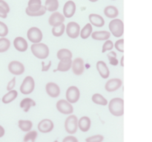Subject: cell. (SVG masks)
<instances>
[{
	"instance_id": "836d02e7",
	"label": "cell",
	"mask_w": 152,
	"mask_h": 142,
	"mask_svg": "<svg viewBox=\"0 0 152 142\" xmlns=\"http://www.w3.org/2000/svg\"><path fill=\"white\" fill-rule=\"evenodd\" d=\"M65 31V25L62 24L61 25L56 27H53L52 28V34L55 37H60L64 34Z\"/></svg>"
},
{
	"instance_id": "2e32d148",
	"label": "cell",
	"mask_w": 152,
	"mask_h": 142,
	"mask_svg": "<svg viewBox=\"0 0 152 142\" xmlns=\"http://www.w3.org/2000/svg\"><path fill=\"white\" fill-rule=\"evenodd\" d=\"M13 46L19 52H25L28 48V41L23 37L18 36L13 40Z\"/></svg>"
},
{
	"instance_id": "f35d334b",
	"label": "cell",
	"mask_w": 152,
	"mask_h": 142,
	"mask_svg": "<svg viewBox=\"0 0 152 142\" xmlns=\"http://www.w3.org/2000/svg\"><path fill=\"white\" fill-rule=\"evenodd\" d=\"M8 28L4 22L0 21V37H5L8 34Z\"/></svg>"
},
{
	"instance_id": "c3c4849f",
	"label": "cell",
	"mask_w": 152,
	"mask_h": 142,
	"mask_svg": "<svg viewBox=\"0 0 152 142\" xmlns=\"http://www.w3.org/2000/svg\"><path fill=\"white\" fill-rule=\"evenodd\" d=\"M90 1H91V2H96V1H97L98 0H89Z\"/></svg>"
},
{
	"instance_id": "4316f807",
	"label": "cell",
	"mask_w": 152,
	"mask_h": 142,
	"mask_svg": "<svg viewBox=\"0 0 152 142\" xmlns=\"http://www.w3.org/2000/svg\"><path fill=\"white\" fill-rule=\"evenodd\" d=\"M91 100L94 104L101 105V106H106L108 104V100L102 95L99 94V93L94 94L91 97Z\"/></svg>"
},
{
	"instance_id": "bcb514c9",
	"label": "cell",
	"mask_w": 152,
	"mask_h": 142,
	"mask_svg": "<svg viewBox=\"0 0 152 142\" xmlns=\"http://www.w3.org/2000/svg\"><path fill=\"white\" fill-rule=\"evenodd\" d=\"M4 134H5V130H4V127L0 125V138L3 137L4 135Z\"/></svg>"
},
{
	"instance_id": "d6a6232c",
	"label": "cell",
	"mask_w": 152,
	"mask_h": 142,
	"mask_svg": "<svg viewBox=\"0 0 152 142\" xmlns=\"http://www.w3.org/2000/svg\"><path fill=\"white\" fill-rule=\"evenodd\" d=\"M38 136V133L36 130H30L29 132H27L23 138L24 142H35Z\"/></svg>"
},
{
	"instance_id": "d6986e66",
	"label": "cell",
	"mask_w": 152,
	"mask_h": 142,
	"mask_svg": "<svg viewBox=\"0 0 152 142\" xmlns=\"http://www.w3.org/2000/svg\"><path fill=\"white\" fill-rule=\"evenodd\" d=\"M91 126V121L88 116H83L78 120V128L83 133L88 132Z\"/></svg>"
},
{
	"instance_id": "5bb4252c",
	"label": "cell",
	"mask_w": 152,
	"mask_h": 142,
	"mask_svg": "<svg viewBox=\"0 0 152 142\" xmlns=\"http://www.w3.org/2000/svg\"><path fill=\"white\" fill-rule=\"evenodd\" d=\"M45 91L51 98H57L60 95V87L54 82H48L45 85Z\"/></svg>"
},
{
	"instance_id": "30bf717a",
	"label": "cell",
	"mask_w": 152,
	"mask_h": 142,
	"mask_svg": "<svg viewBox=\"0 0 152 142\" xmlns=\"http://www.w3.org/2000/svg\"><path fill=\"white\" fill-rule=\"evenodd\" d=\"M80 26L75 22H71L65 27V31L68 37L71 38H77L80 34Z\"/></svg>"
},
{
	"instance_id": "b9f144b4",
	"label": "cell",
	"mask_w": 152,
	"mask_h": 142,
	"mask_svg": "<svg viewBox=\"0 0 152 142\" xmlns=\"http://www.w3.org/2000/svg\"><path fill=\"white\" fill-rule=\"evenodd\" d=\"M62 142H79L78 139L76 137L72 135H68L66 136L65 138H64V139L62 140Z\"/></svg>"
},
{
	"instance_id": "d590c367",
	"label": "cell",
	"mask_w": 152,
	"mask_h": 142,
	"mask_svg": "<svg viewBox=\"0 0 152 142\" xmlns=\"http://www.w3.org/2000/svg\"><path fill=\"white\" fill-rule=\"evenodd\" d=\"M107 56L108 58V60H109L110 64L113 66H117L118 64V60L117 59V53L114 51L110 52L109 53L107 54Z\"/></svg>"
},
{
	"instance_id": "4fadbf2b",
	"label": "cell",
	"mask_w": 152,
	"mask_h": 142,
	"mask_svg": "<svg viewBox=\"0 0 152 142\" xmlns=\"http://www.w3.org/2000/svg\"><path fill=\"white\" fill-rule=\"evenodd\" d=\"M54 128V124L53 121L48 118L42 119L38 124V130L42 133H48L51 132Z\"/></svg>"
},
{
	"instance_id": "7c38bea8",
	"label": "cell",
	"mask_w": 152,
	"mask_h": 142,
	"mask_svg": "<svg viewBox=\"0 0 152 142\" xmlns=\"http://www.w3.org/2000/svg\"><path fill=\"white\" fill-rule=\"evenodd\" d=\"M122 84H123V81L120 78H111L105 83V89L106 91L111 93V92H114L119 90L121 87Z\"/></svg>"
},
{
	"instance_id": "ac0fdd59",
	"label": "cell",
	"mask_w": 152,
	"mask_h": 142,
	"mask_svg": "<svg viewBox=\"0 0 152 142\" xmlns=\"http://www.w3.org/2000/svg\"><path fill=\"white\" fill-rule=\"evenodd\" d=\"M96 69H97L99 75L102 78L105 79V78H108L109 77V68L104 61H99V62H96Z\"/></svg>"
},
{
	"instance_id": "f1b7e54d",
	"label": "cell",
	"mask_w": 152,
	"mask_h": 142,
	"mask_svg": "<svg viewBox=\"0 0 152 142\" xmlns=\"http://www.w3.org/2000/svg\"><path fill=\"white\" fill-rule=\"evenodd\" d=\"M59 1L58 0H46L45 7L49 12H56L59 8Z\"/></svg>"
},
{
	"instance_id": "44dd1931",
	"label": "cell",
	"mask_w": 152,
	"mask_h": 142,
	"mask_svg": "<svg viewBox=\"0 0 152 142\" xmlns=\"http://www.w3.org/2000/svg\"><path fill=\"white\" fill-rule=\"evenodd\" d=\"M110 36H111V33L107 30L94 31L91 34L92 38L96 41H106L109 39Z\"/></svg>"
},
{
	"instance_id": "277c9868",
	"label": "cell",
	"mask_w": 152,
	"mask_h": 142,
	"mask_svg": "<svg viewBox=\"0 0 152 142\" xmlns=\"http://www.w3.org/2000/svg\"><path fill=\"white\" fill-rule=\"evenodd\" d=\"M34 89H35V81L32 76L28 75L24 78L19 90L23 95H29L34 92Z\"/></svg>"
},
{
	"instance_id": "f546056e",
	"label": "cell",
	"mask_w": 152,
	"mask_h": 142,
	"mask_svg": "<svg viewBox=\"0 0 152 142\" xmlns=\"http://www.w3.org/2000/svg\"><path fill=\"white\" fill-rule=\"evenodd\" d=\"M19 129L23 132H29L33 127L32 121L30 120H19L18 121Z\"/></svg>"
},
{
	"instance_id": "ab89813d",
	"label": "cell",
	"mask_w": 152,
	"mask_h": 142,
	"mask_svg": "<svg viewBox=\"0 0 152 142\" xmlns=\"http://www.w3.org/2000/svg\"><path fill=\"white\" fill-rule=\"evenodd\" d=\"M114 45L117 51L120 52V53H123L124 52V39L121 38V39L117 40Z\"/></svg>"
},
{
	"instance_id": "3957f363",
	"label": "cell",
	"mask_w": 152,
	"mask_h": 142,
	"mask_svg": "<svg viewBox=\"0 0 152 142\" xmlns=\"http://www.w3.org/2000/svg\"><path fill=\"white\" fill-rule=\"evenodd\" d=\"M110 33L115 37H121L124 33V24L121 19H114L110 22Z\"/></svg>"
},
{
	"instance_id": "f6af8a7d",
	"label": "cell",
	"mask_w": 152,
	"mask_h": 142,
	"mask_svg": "<svg viewBox=\"0 0 152 142\" xmlns=\"http://www.w3.org/2000/svg\"><path fill=\"white\" fill-rule=\"evenodd\" d=\"M42 72H45V71H48L49 69H50V65H51V62L50 61V62H49V64L47 65V66H45V65L44 62H42Z\"/></svg>"
},
{
	"instance_id": "e575fe53",
	"label": "cell",
	"mask_w": 152,
	"mask_h": 142,
	"mask_svg": "<svg viewBox=\"0 0 152 142\" xmlns=\"http://www.w3.org/2000/svg\"><path fill=\"white\" fill-rule=\"evenodd\" d=\"M46 10H46L45 7L42 5L41 8L39 10H37V11L31 12L29 11L28 9H25V13H26V14L29 16H43V15L46 13Z\"/></svg>"
},
{
	"instance_id": "484cf974",
	"label": "cell",
	"mask_w": 152,
	"mask_h": 142,
	"mask_svg": "<svg viewBox=\"0 0 152 142\" xmlns=\"http://www.w3.org/2000/svg\"><path fill=\"white\" fill-rule=\"evenodd\" d=\"M56 57L59 61L61 60H65V59H72L73 54L72 52L70 50L66 48H62L58 50L57 53H56Z\"/></svg>"
},
{
	"instance_id": "6da1fadb",
	"label": "cell",
	"mask_w": 152,
	"mask_h": 142,
	"mask_svg": "<svg viewBox=\"0 0 152 142\" xmlns=\"http://www.w3.org/2000/svg\"><path fill=\"white\" fill-rule=\"evenodd\" d=\"M109 112L117 117L123 116L124 114V101L121 98H114L108 104Z\"/></svg>"
},
{
	"instance_id": "7a4b0ae2",
	"label": "cell",
	"mask_w": 152,
	"mask_h": 142,
	"mask_svg": "<svg viewBox=\"0 0 152 142\" xmlns=\"http://www.w3.org/2000/svg\"><path fill=\"white\" fill-rule=\"evenodd\" d=\"M31 50L33 55L39 59H47L50 53L49 47H48L47 44L42 42L33 44L31 47Z\"/></svg>"
},
{
	"instance_id": "f907efd6",
	"label": "cell",
	"mask_w": 152,
	"mask_h": 142,
	"mask_svg": "<svg viewBox=\"0 0 152 142\" xmlns=\"http://www.w3.org/2000/svg\"><path fill=\"white\" fill-rule=\"evenodd\" d=\"M0 101H1V99H0Z\"/></svg>"
},
{
	"instance_id": "8d00e7d4",
	"label": "cell",
	"mask_w": 152,
	"mask_h": 142,
	"mask_svg": "<svg viewBox=\"0 0 152 142\" xmlns=\"http://www.w3.org/2000/svg\"><path fill=\"white\" fill-rule=\"evenodd\" d=\"M114 45L112 41H111V40H106L105 41V43L103 44V45H102V53H105V52L108 51V50H111L114 48Z\"/></svg>"
},
{
	"instance_id": "e0dca14e",
	"label": "cell",
	"mask_w": 152,
	"mask_h": 142,
	"mask_svg": "<svg viewBox=\"0 0 152 142\" xmlns=\"http://www.w3.org/2000/svg\"><path fill=\"white\" fill-rule=\"evenodd\" d=\"M76 4L73 1H68L63 7V15L65 18H71L76 12Z\"/></svg>"
},
{
	"instance_id": "83f0119b",
	"label": "cell",
	"mask_w": 152,
	"mask_h": 142,
	"mask_svg": "<svg viewBox=\"0 0 152 142\" xmlns=\"http://www.w3.org/2000/svg\"><path fill=\"white\" fill-rule=\"evenodd\" d=\"M92 33H93V28H92V25L91 24H86L84 26V28L80 30V36L83 39H86V38H89L91 36Z\"/></svg>"
},
{
	"instance_id": "4dcf8cb0",
	"label": "cell",
	"mask_w": 152,
	"mask_h": 142,
	"mask_svg": "<svg viewBox=\"0 0 152 142\" xmlns=\"http://www.w3.org/2000/svg\"><path fill=\"white\" fill-rule=\"evenodd\" d=\"M42 1L41 0H29L28 4V9L29 11L34 12L37 11L42 7Z\"/></svg>"
},
{
	"instance_id": "8992f818",
	"label": "cell",
	"mask_w": 152,
	"mask_h": 142,
	"mask_svg": "<svg viewBox=\"0 0 152 142\" xmlns=\"http://www.w3.org/2000/svg\"><path fill=\"white\" fill-rule=\"evenodd\" d=\"M27 37H28V40L33 44H37V43H40L42 41L43 34L39 28H37V27H32L27 32Z\"/></svg>"
},
{
	"instance_id": "7402d4cb",
	"label": "cell",
	"mask_w": 152,
	"mask_h": 142,
	"mask_svg": "<svg viewBox=\"0 0 152 142\" xmlns=\"http://www.w3.org/2000/svg\"><path fill=\"white\" fill-rule=\"evenodd\" d=\"M19 105H20V107L23 109L24 112H28L32 106H36V102L31 98H25L21 101Z\"/></svg>"
},
{
	"instance_id": "cb8c5ba5",
	"label": "cell",
	"mask_w": 152,
	"mask_h": 142,
	"mask_svg": "<svg viewBox=\"0 0 152 142\" xmlns=\"http://www.w3.org/2000/svg\"><path fill=\"white\" fill-rule=\"evenodd\" d=\"M72 65V59H65V60L59 61L57 66V70L59 72H67L71 68Z\"/></svg>"
},
{
	"instance_id": "d4e9b609",
	"label": "cell",
	"mask_w": 152,
	"mask_h": 142,
	"mask_svg": "<svg viewBox=\"0 0 152 142\" xmlns=\"http://www.w3.org/2000/svg\"><path fill=\"white\" fill-rule=\"evenodd\" d=\"M18 96V92L15 90H10V91L7 92L5 95H4V96L1 99V101L3 102L5 104H10V102L13 101L15 99L17 98Z\"/></svg>"
},
{
	"instance_id": "ffe728a7",
	"label": "cell",
	"mask_w": 152,
	"mask_h": 142,
	"mask_svg": "<svg viewBox=\"0 0 152 142\" xmlns=\"http://www.w3.org/2000/svg\"><path fill=\"white\" fill-rule=\"evenodd\" d=\"M88 18L89 21H90V24L91 25H94V26L101 28V27L104 26V25H105V20L100 15L91 13V14L89 15Z\"/></svg>"
},
{
	"instance_id": "7bdbcfd3",
	"label": "cell",
	"mask_w": 152,
	"mask_h": 142,
	"mask_svg": "<svg viewBox=\"0 0 152 142\" xmlns=\"http://www.w3.org/2000/svg\"><path fill=\"white\" fill-rule=\"evenodd\" d=\"M0 7L4 8L7 13L10 12V7H9L8 4L6 1H4V0H0Z\"/></svg>"
},
{
	"instance_id": "5b68a950",
	"label": "cell",
	"mask_w": 152,
	"mask_h": 142,
	"mask_svg": "<svg viewBox=\"0 0 152 142\" xmlns=\"http://www.w3.org/2000/svg\"><path fill=\"white\" fill-rule=\"evenodd\" d=\"M65 129L70 135L75 134L78 130V118L75 115H70L65 121Z\"/></svg>"
},
{
	"instance_id": "603a6c76",
	"label": "cell",
	"mask_w": 152,
	"mask_h": 142,
	"mask_svg": "<svg viewBox=\"0 0 152 142\" xmlns=\"http://www.w3.org/2000/svg\"><path fill=\"white\" fill-rule=\"evenodd\" d=\"M104 14L110 19H115L119 15V10L115 6L108 5L104 9Z\"/></svg>"
},
{
	"instance_id": "8fae6325",
	"label": "cell",
	"mask_w": 152,
	"mask_h": 142,
	"mask_svg": "<svg viewBox=\"0 0 152 142\" xmlns=\"http://www.w3.org/2000/svg\"><path fill=\"white\" fill-rule=\"evenodd\" d=\"M71 69L74 75H81L85 70L84 60L80 57L76 58L74 61H72Z\"/></svg>"
},
{
	"instance_id": "681fc988",
	"label": "cell",
	"mask_w": 152,
	"mask_h": 142,
	"mask_svg": "<svg viewBox=\"0 0 152 142\" xmlns=\"http://www.w3.org/2000/svg\"><path fill=\"white\" fill-rule=\"evenodd\" d=\"M53 142H58V141L56 140V141H53Z\"/></svg>"
},
{
	"instance_id": "7dc6e473",
	"label": "cell",
	"mask_w": 152,
	"mask_h": 142,
	"mask_svg": "<svg viewBox=\"0 0 152 142\" xmlns=\"http://www.w3.org/2000/svg\"><path fill=\"white\" fill-rule=\"evenodd\" d=\"M120 65L122 67H124V56H122L121 57V61H120Z\"/></svg>"
},
{
	"instance_id": "1f68e13d",
	"label": "cell",
	"mask_w": 152,
	"mask_h": 142,
	"mask_svg": "<svg viewBox=\"0 0 152 142\" xmlns=\"http://www.w3.org/2000/svg\"><path fill=\"white\" fill-rule=\"evenodd\" d=\"M10 47V41L5 37L0 38V53L7 51Z\"/></svg>"
},
{
	"instance_id": "9c48e42d",
	"label": "cell",
	"mask_w": 152,
	"mask_h": 142,
	"mask_svg": "<svg viewBox=\"0 0 152 142\" xmlns=\"http://www.w3.org/2000/svg\"><path fill=\"white\" fill-rule=\"evenodd\" d=\"M8 68L9 72L11 74L14 75H20L24 73L25 72V66L22 62H19V61H11L10 63L8 64Z\"/></svg>"
},
{
	"instance_id": "816d5d0a",
	"label": "cell",
	"mask_w": 152,
	"mask_h": 142,
	"mask_svg": "<svg viewBox=\"0 0 152 142\" xmlns=\"http://www.w3.org/2000/svg\"><path fill=\"white\" fill-rule=\"evenodd\" d=\"M113 1H114V0H113Z\"/></svg>"
},
{
	"instance_id": "ee69618b",
	"label": "cell",
	"mask_w": 152,
	"mask_h": 142,
	"mask_svg": "<svg viewBox=\"0 0 152 142\" xmlns=\"http://www.w3.org/2000/svg\"><path fill=\"white\" fill-rule=\"evenodd\" d=\"M7 16V13L5 11L4 8H2L1 7H0V18H2V19H5Z\"/></svg>"
},
{
	"instance_id": "9a60e30c",
	"label": "cell",
	"mask_w": 152,
	"mask_h": 142,
	"mask_svg": "<svg viewBox=\"0 0 152 142\" xmlns=\"http://www.w3.org/2000/svg\"><path fill=\"white\" fill-rule=\"evenodd\" d=\"M65 16L59 12H53L50 16L48 19V23L50 26L56 27L61 25L65 22Z\"/></svg>"
},
{
	"instance_id": "52a82bcc",
	"label": "cell",
	"mask_w": 152,
	"mask_h": 142,
	"mask_svg": "<svg viewBox=\"0 0 152 142\" xmlns=\"http://www.w3.org/2000/svg\"><path fill=\"white\" fill-rule=\"evenodd\" d=\"M66 100L71 104H75L80 100V91L76 86H71L68 87L65 93Z\"/></svg>"
},
{
	"instance_id": "74e56055",
	"label": "cell",
	"mask_w": 152,
	"mask_h": 142,
	"mask_svg": "<svg viewBox=\"0 0 152 142\" xmlns=\"http://www.w3.org/2000/svg\"><path fill=\"white\" fill-rule=\"evenodd\" d=\"M104 140V137L102 135H95L90 136L86 139V142H102Z\"/></svg>"
},
{
	"instance_id": "60d3db41",
	"label": "cell",
	"mask_w": 152,
	"mask_h": 142,
	"mask_svg": "<svg viewBox=\"0 0 152 142\" xmlns=\"http://www.w3.org/2000/svg\"><path fill=\"white\" fill-rule=\"evenodd\" d=\"M16 77H13L8 83H7V91H10V90H13V88L16 86Z\"/></svg>"
},
{
	"instance_id": "ba28073f",
	"label": "cell",
	"mask_w": 152,
	"mask_h": 142,
	"mask_svg": "<svg viewBox=\"0 0 152 142\" xmlns=\"http://www.w3.org/2000/svg\"><path fill=\"white\" fill-rule=\"evenodd\" d=\"M56 107L60 113L65 114V115H70L74 112L72 104L65 99H60L58 101L56 104Z\"/></svg>"
}]
</instances>
